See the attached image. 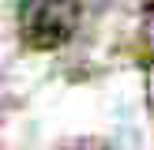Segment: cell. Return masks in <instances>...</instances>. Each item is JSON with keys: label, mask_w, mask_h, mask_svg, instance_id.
<instances>
[{"label": "cell", "mask_w": 154, "mask_h": 150, "mask_svg": "<svg viewBox=\"0 0 154 150\" xmlns=\"http://www.w3.org/2000/svg\"><path fill=\"white\" fill-rule=\"evenodd\" d=\"M60 150H113V146L102 142V139H75V142H68V146H60Z\"/></svg>", "instance_id": "cell-3"}, {"label": "cell", "mask_w": 154, "mask_h": 150, "mask_svg": "<svg viewBox=\"0 0 154 150\" xmlns=\"http://www.w3.org/2000/svg\"><path fill=\"white\" fill-rule=\"evenodd\" d=\"M143 41H147V49L154 56V0L147 4V11H143Z\"/></svg>", "instance_id": "cell-2"}, {"label": "cell", "mask_w": 154, "mask_h": 150, "mask_svg": "<svg viewBox=\"0 0 154 150\" xmlns=\"http://www.w3.org/2000/svg\"><path fill=\"white\" fill-rule=\"evenodd\" d=\"M79 26V0H23L19 4V38L26 49L53 52L72 41Z\"/></svg>", "instance_id": "cell-1"}]
</instances>
